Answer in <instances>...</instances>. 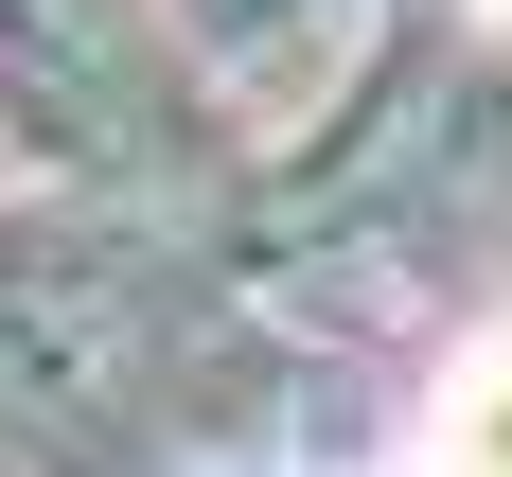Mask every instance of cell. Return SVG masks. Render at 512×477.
Instances as JSON below:
<instances>
[{
	"label": "cell",
	"mask_w": 512,
	"mask_h": 477,
	"mask_svg": "<svg viewBox=\"0 0 512 477\" xmlns=\"http://www.w3.org/2000/svg\"><path fill=\"white\" fill-rule=\"evenodd\" d=\"M407 477H512V318L477 336L442 389H424V424H407Z\"/></svg>",
	"instance_id": "1"
}]
</instances>
